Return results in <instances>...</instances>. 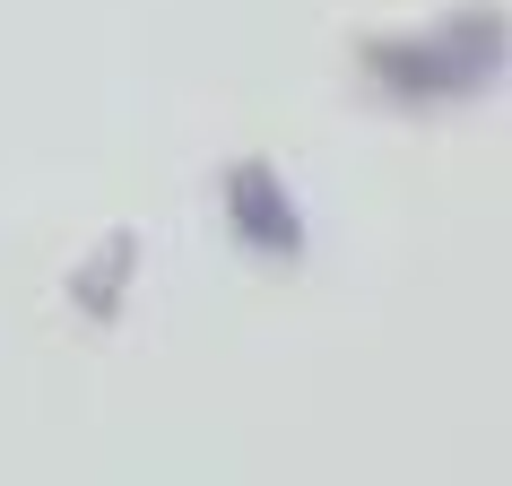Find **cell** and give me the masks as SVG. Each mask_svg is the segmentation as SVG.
Returning a JSON list of instances; mask_svg holds the SVG:
<instances>
[{
	"label": "cell",
	"mask_w": 512,
	"mask_h": 486,
	"mask_svg": "<svg viewBox=\"0 0 512 486\" xmlns=\"http://www.w3.org/2000/svg\"><path fill=\"white\" fill-rule=\"evenodd\" d=\"M226 217H235V235L252 243V252H270V261H296L304 252V226H296V209H287V183H278L261 157L226 174Z\"/></svg>",
	"instance_id": "cell-2"
},
{
	"label": "cell",
	"mask_w": 512,
	"mask_h": 486,
	"mask_svg": "<svg viewBox=\"0 0 512 486\" xmlns=\"http://www.w3.org/2000/svg\"><path fill=\"white\" fill-rule=\"evenodd\" d=\"M365 61H374V79L408 87V96H469V87H486L504 70V18H495V9H460L417 61L391 53V44H374Z\"/></svg>",
	"instance_id": "cell-1"
},
{
	"label": "cell",
	"mask_w": 512,
	"mask_h": 486,
	"mask_svg": "<svg viewBox=\"0 0 512 486\" xmlns=\"http://www.w3.org/2000/svg\"><path fill=\"white\" fill-rule=\"evenodd\" d=\"M122 278H131V235H113V243H105V261H96V270L79 278V304L96 313V322L113 313V296H122Z\"/></svg>",
	"instance_id": "cell-3"
}]
</instances>
